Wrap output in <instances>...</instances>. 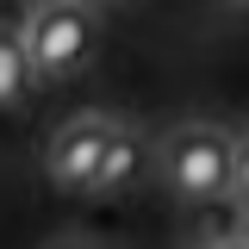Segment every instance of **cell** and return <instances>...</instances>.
Here are the masks:
<instances>
[{
  "label": "cell",
  "mask_w": 249,
  "mask_h": 249,
  "mask_svg": "<svg viewBox=\"0 0 249 249\" xmlns=\"http://www.w3.org/2000/svg\"><path fill=\"white\" fill-rule=\"evenodd\" d=\"M243 6H249V0H243Z\"/></svg>",
  "instance_id": "9"
},
{
  "label": "cell",
  "mask_w": 249,
  "mask_h": 249,
  "mask_svg": "<svg viewBox=\"0 0 249 249\" xmlns=\"http://www.w3.org/2000/svg\"><path fill=\"white\" fill-rule=\"evenodd\" d=\"M50 249H93V243H81V237H62V243H50Z\"/></svg>",
  "instance_id": "7"
},
{
  "label": "cell",
  "mask_w": 249,
  "mask_h": 249,
  "mask_svg": "<svg viewBox=\"0 0 249 249\" xmlns=\"http://www.w3.org/2000/svg\"><path fill=\"white\" fill-rule=\"evenodd\" d=\"M162 181L175 199L187 206H206L218 193H231V175H237V137H224L212 124H181V131H168L162 137Z\"/></svg>",
  "instance_id": "1"
},
{
  "label": "cell",
  "mask_w": 249,
  "mask_h": 249,
  "mask_svg": "<svg viewBox=\"0 0 249 249\" xmlns=\"http://www.w3.org/2000/svg\"><path fill=\"white\" fill-rule=\"evenodd\" d=\"M112 137H119V124H106V119H69V124H56L50 143H44V175H50V187H62V193H93Z\"/></svg>",
  "instance_id": "3"
},
{
  "label": "cell",
  "mask_w": 249,
  "mask_h": 249,
  "mask_svg": "<svg viewBox=\"0 0 249 249\" xmlns=\"http://www.w3.org/2000/svg\"><path fill=\"white\" fill-rule=\"evenodd\" d=\"M31 81H37V69H31L25 37H0V106H19Z\"/></svg>",
  "instance_id": "5"
},
{
  "label": "cell",
  "mask_w": 249,
  "mask_h": 249,
  "mask_svg": "<svg viewBox=\"0 0 249 249\" xmlns=\"http://www.w3.org/2000/svg\"><path fill=\"white\" fill-rule=\"evenodd\" d=\"M218 249H249V243H218Z\"/></svg>",
  "instance_id": "8"
},
{
  "label": "cell",
  "mask_w": 249,
  "mask_h": 249,
  "mask_svg": "<svg viewBox=\"0 0 249 249\" xmlns=\"http://www.w3.org/2000/svg\"><path fill=\"white\" fill-rule=\"evenodd\" d=\"M143 168H150V143H143L137 131H119L112 150H106V162H100L93 193H131V187L143 181Z\"/></svg>",
  "instance_id": "4"
},
{
  "label": "cell",
  "mask_w": 249,
  "mask_h": 249,
  "mask_svg": "<svg viewBox=\"0 0 249 249\" xmlns=\"http://www.w3.org/2000/svg\"><path fill=\"white\" fill-rule=\"evenodd\" d=\"M93 44H100V31H93V13L81 0H37L31 31H25V50H31L37 81H69V75H81L93 62Z\"/></svg>",
  "instance_id": "2"
},
{
  "label": "cell",
  "mask_w": 249,
  "mask_h": 249,
  "mask_svg": "<svg viewBox=\"0 0 249 249\" xmlns=\"http://www.w3.org/2000/svg\"><path fill=\"white\" fill-rule=\"evenodd\" d=\"M231 193H237V206L249 212V137H237V175H231Z\"/></svg>",
  "instance_id": "6"
}]
</instances>
